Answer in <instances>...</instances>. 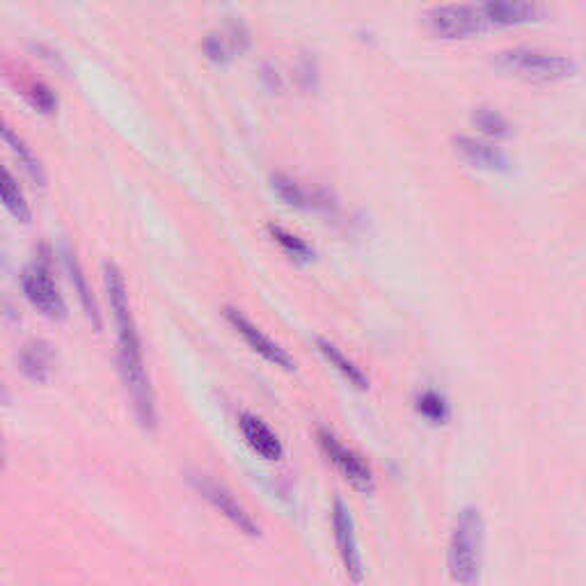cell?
Here are the masks:
<instances>
[{"instance_id": "obj_1", "label": "cell", "mask_w": 586, "mask_h": 586, "mask_svg": "<svg viewBox=\"0 0 586 586\" xmlns=\"http://www.w3.org/2000/svg\"><path fill=\"white\" fill-rule=\"evenodd\" d=\"M103 284H106L108 303L110 309H113L115 328H117V358L124 387L129 392L131 406H134L135 419H138L140 427L144 431H154L156 424H159L154 387H151L150 374H147V366H144L142 341H140L138 325H135L129 305V289H126L117 263H103Z\"/></svg>"}, {"instance_id": "obj_2", "label": "cell", "mask_w": 586, "mask_h": 586, "mask_svg": "<svg viewBox=\"0 0 586 586\" xmlns=\"http://www.w3.org/2000/svg\"><path fill=\"white\" fill-rule=\"evenodd\" d=\"M484 518L474 506L458 511L447 550V568L458 586H477L481 580Z\"/></svg>"}, {"instance_id": "obj_3", "label": "cell", "mask_w": 586, "mask_h": 586, "mask_svg": "<svg viewBox=\"0 0 586 586\" xmlns=\"http://www.w3.org/2000/svg\"><path fill=\"white\" fill-rule=\"evenodd\" d=\"M493 67L506 76L530 82H559L577 72L575 62L561 53H546L539 48H506L493 56Z\"/></svg>"}, {"instance_id": "obj_4", "label": "cell", "mask_w": 586, "mask_h": 586, "mask_svg": "<svg viewBox=\"0 0 586 586\" xmlns=\"http://www.w3.org/2000/svg\"><path fill=\"white\" fill-rule=\"evenodd\" d=\"M188 484H191L218 513L225 515L238 531H243L246 536H253V539L262 536V527H259L257 520L253 518V513H250V511L234 497L232 490L222 486L220 481H216V478L204 472H188Z\"/></svg>"}, {"instance_id": "obj_5", "label": "cell", "mask_w": 586, "mask_h": 586, "mask_svg": "<svg viewBox=\"0 0 586 586\" xmlns=\"http://www.w3.org/2000/svg\"><path fill=\"white\" fill-rule=\"evenodd\" d=\"M316 443H319V449L323 452V456L328 458L330 463L337 468V472H340L355 490H360V493L365 495L374 493L375 488L374 470L369 468V463H366L360 453L353 452L350 447H346L340 437L334 435V433L325 427H321L319 431H316Z\"/></svg>"}, {"instance_id": "obj_6", "label": "cell", "mask_w": 586, "mask_h": 586, "mask_svg": "<svg viewBox=\"0 0 586 586\" xmlns=\"http://www.w3.org/2000/svg\"><path fill=\"white\" fill-rule=\"evenodd\" d=\"M427 26L440 39H468L481 35L488 28L481 7L474 5H437L428 10Z\"/></svg>"}, {"instance_id": "obj_7", "label": "cell", "mask_w": 586, "mask_h": 586, "mask_svg": "<svg viewBox=\"0 0 586 586\" xmlns=\"http://www.w3.org/2000/svg\"><path fill=\"white\" fill-rule=\"evenodd\" d=\"M21 287H23V293H26V298L30 300L32 307H37V312L44 314L47 319L62 321L67 316V305H65L51 278L48 257H37L35 263L23 271Z\"/></svg>"}, {"instance_id": "obj_8", "label": "cell", "mask_w": 586, "mask_h": 586, "mask_svg": "<svg viewBox=\"0 0 586 586\" xmlns=\"http://www.w3.org/2000/svg\"><path fill=\"white\" fill-rule=\"evenodd\" d=\"M332 531L346 575L353 584H360L362 577H365V568H362L360 547H358V536H355V522L349 506L340 497L332 502Z\"/></svg>"}, {"instance_id": "obj_9", "label": "cell", "mask_w": 586, "mask_h": 586, "mask_svg": "<svg viewBox=\"0 0 586 586\" xmlns=\"http://www.w3.org/2000/svg\"><path fill=\"white\" fill-rule=\"evenodd\" d=\"M225 319L227 323L232 325V328L241 334L243 341H246L254 353L262 355L268 365L280 366V369L284 371H296V362L291 360V355H289L278 341H273L268 334H263L253 321L247 319L246 314L238 312L237 307H225Z\"/></svg>"}, {"instance_id": "obj_10", "label": "cell", "mask_w": 586, "mask_h": 586, "mask_svg": "<svg viewBox=\"0 0 586 586\" xmlns=\"http://www.w3.org/2000/svg\"><path fill=\"white\" fill-rule=\"evenodd\" d=\"M271 185H273L275 195L284 202V204L300 209V211H328L332 202H330L328 193L323 191H309L298 181L291 179L284 172H275L271 177Z\"/></svg>"}, {"instance_id": "obj_11", "label": "cell", "mask_w": 586, "mask_h": 586, "mask_svg": "<svg viewBox=\"0 0 586 586\" xmlns=\"http://www.w3.org/2000/svg\"><path fill=\"white\" fill-rule=\"evenodd\" d=\"M238 428H241V435L247 443V447L253 449L257 456H262L263 461H280L284 456V447L280 443V437L275 435L273 428L268 427L262 417L253 415V412H241Z\"/></svg>"}, {"instance_id": "obj_12", "label": "cell", "mask_w": 586, "mask_h": 586, "mask_svg": "<svg viewBox=\"0 0 586 586\" xmlns=\"http://www.w3.org/2000/svg\"><path fill=\"white\" fill-rule=\"evenodd\" d=\"M453 150L463 160H468L474 168L490 172H506L509 170V159L499 147L486 140L470 138V135H453Z\"/></svg>"}, {"instance_id": "obj_13", "label": "cell", "mask_w": 586, "mask_h": 586, "mask_svg": "<svg viewBox=\"0 0 586 586\" xmlns=\"http://www.w3.org/2000/svg\"><path fill=\"white\" fill-rule=\"evenodd\" d=\"M56 350L47 340H30L19 353L21 374L32 383H47L51 378Z\"/></svg>"}, {"instance_id": "obj_14", "label": "cell", "mask_w": 586, "mask_h": 586, "mask_svg": "<svg viewBox=\"0 0 586 586\" xmlns=\"http://www.w3.org/2000/svg\"><path fill=\"white\" fill-rule=\"evenodd\" d=\"M488 26H522L540 16V7L534 3H513V0H490L481 5Z\"/></svg>"}, {"instance_id": "obj_15", "label": "cell", "mask_w": 586, "mask_h": 586, "mask_svg": "<svg viewBox=\"0 0 586 586\" xmlns=\"http://www.w3.org/2000/svg\"><path fill=\"white\" fill-rule=\"evenodd\" d=\"M316 350L323 355V360L328 362L332 369H337L341 375H344L346 381H349V385H353L355 390H360V392L369 390V378H366L365 371H362L360 366L355 365L350 358H346V355L341 353V350L337 349L332 341L319 337V340H316Z\"/></svg>"}, {"instance_id": "obj_16", "label": "cell", "mask_w": 586, "mask_h": 586, "mask_svg": "<svg viewBox=\"0 0 586 586\" xmlns=\"http://www.w3.org/2000/svg\"><path fill=\"white\" fill-rule=\"evenodd\" d=\"M65 266H67L69 280H72L73 289H76L78 300H81L82 309H85V314H88V319L92 321L94 328L101 330V314H99L97 300H94V296H92V289H90L88 278H85V273H82V268H81V263H78L76 254H73L69 247H65Z\"/></svg>"}, {"instance_id": "obj_17", "label": "cell", "mask_w": 586, "mask_h": 586, "mask_svg": "<svg viewBox=\"0 0 586 586\" xmlns=\"http://www.w3.org/2000/svg\"><path fill=\"white\" fill-rule=\"evenodd\" d=\"M415 410L417 415L424 417L428 424L433 427H443V424L449 422L452 417V406H449V399L437 390H422L415 394Z\"/></svg>"}, {"instance_id": "obj_18", "label": "cell", "mask_w": 586, "mask_h": 586, "mask_svg": "<svg viewBox=\"0 0 586 586\" xmlns=\"http://www.w3.org/2000/svg\"><path fill=\"white\" fill-rule=\"evenodd\" d=\"M3 140H5V142H7V147H10V150H12V154H14L16 159H19V163L23 165V168H26L28 175H30L32 179H35V184L37 185L47 184V175H44V168H41L39 159H37V156H35L32 147H28L26 140L21 138L19 134H14V131H12V126H7V124H5V126H3Z\"/></svg>"}, {"instance_id": "obj_19", "label": "cell", "mask_w": 586, "mask_h": 586, "mask_svg": "<svg viewBox=\"0 0 586 586\" xmlns=\"http://www.w3.org/2000/svg\"><path fill=\"white\" fill-rule=\"evenodd\" d=\"M472 124L486 138L504 140L511 135L509 119L499 113L497 108H493V106H477V108L472 110Z\"/></svg>"}, {"instance_id": "obj_20", "label": "cell", "mask_w": 586, "mask_h": 586, "mask_svg": "<svg viewBox=\"0 0 586 586\" xmlns=\"http://www.w3.org/2000/svg\"><path fill=\"white\" fill-rule=\"evenodd\" d=\"M3 204L19 222H30L32 213L26 202V195H23V191H21L19 184H16V179L7 168L3 170Z\"/></svg>"}, {"instance_id": "obj_21", "label": "cell", "mask_w": 586, "mask_h": 586, "mask_svg": "<svg viewBox=\"0 0 586 586\" xmlns=\"http://www.w3.org/2000/svg\"><path fill=\"white\" fill-rule=\"evenodd\" d=\"M268 232H271V237L275 238V243L282 247V250L289 254V257L298 259V262H312V259H314V247L309 246L305 238H300V237H296V234L287 232V229H284V227H280V225H268Z\"/></svg>"}, {"instance_id": "obj_22", "label": "cell", "mask_w": 586, "mask_h": 586, "mask_svg": "<svg viewBox=\"0 0 586 586\" xmlns=\"http://www.w3.org/2000/svg\"><path fill=\"white\" fill-rule=\"evenodd\" d=\"M202 48H204V56L211 62H216V65H225V62H229L234 57V51L229 47V41H227L225 32H209L204 37V41H202Z\"/></svg>"}, {"instance_id": "obj_23", "label": "cell", "mask_w": 586, "mask_h": 586, "mask_svg": "<svg viewBox=\"0 0 586 586\" xmlns=\"http://www.w3.org/2000/svg\"><path fill=\"white\" fill-rule=\"evenodd\" d=\"M26 97L37 110H41V113L51 115L53 110L57 108V97L53 94V90L48 88L47 82L30 81V85L26 88Z\"/></svg>"}, {"instance_id": "obj_24", "label": "cell", "mask_w": 586, "mask_h": 586, "mask_svg": "<svg viewBox=\"0 0 586 586\" xmlns=\"http://www.w3.org/2000/svg\"><path fill=\"white\" fill-rule=\"evenodd\" d=\"M300 82H303V88H314L316 85V62L312 57H303L300 60V69H298Z\"/></svg>"}, {"instance_id": "obj_25", "label": "cell", "mask_w": 586, "mask_h": 586, "mask_svg": "<svg viewBox=\"0 0 586 586\" xmlns=\"http://www.w3.org/2000/svg\"><path fill=\"white\" fill-rule=\"evenodd\" d=\"M32 51H35V53H41V57H44V60H48V62H51L53 67H60V69H65V65H62L60 56H57V53H53L51 48H47V47H41V44H37V47H32Z\"/></svg>"}]
</instances>
